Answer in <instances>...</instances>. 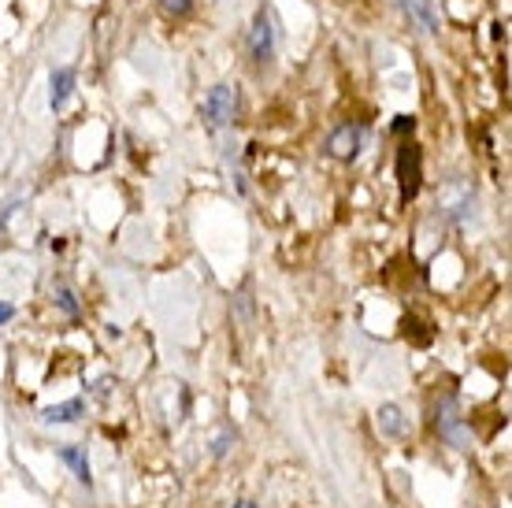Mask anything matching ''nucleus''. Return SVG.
I'll list each match as a JSON object with an SVG mask.
<instances>
[{
	"label": "nucleus",
	"instance_id": "obj_5",
	"mask_svg": "<svg viewBox=\"0 0 512 508\" xmlns=\"http://www.w3.org/2000/svg\"><path fill=\"white\" fill-rule=\"evenodd\" d=\"M360 149H364V127L360 123H342V127L331 130L327 138V153L334 160H357Z\"/></svg>",
	"mask_w": 512,
	"mask_h": 508
},
{
	"label": "nucleus",
	"instance_id": "obj_16",
	"mask_svg": "<svg viewBox=\"0 0 512 508\" xmlns=\"http://www.w3.org/2000/svg\"><path fill=\"white\" fill-rule=\"evenodd\" d=\"M234 508H256L253 501H242V505H234Z\"/></svg>",
	"mask_w": 512,
	"mask_h": 508
},
{
	"label": "nucleus",
	"instance_id": "obj_14",
	"mask_svg": "<svg viewBox=\"0 0 512 508\" xmlns=\"http://www.w3.org/2000/svg\"><path fill=\"white\" fill-rule=\"evenodd\" d=\"M412 127H416V119H409V115H401V119L394 123L397 134H405V130H412Z\"/></svg>",
	"mask_w": 512,
	"mask_h": 508
},
{
	"label": "nucleus",
	"instance_id": "obj_12",
	"mask_svg": "<svg viewBox=\"0 0 512 508\" xmlns=\"http://www.w3.org/2000/svg\"><path fill=\"white\" fill-rule=\"evenodd\" d=\"M52 297H56V305L64 308V316H71V319H75V316H78V305H75V293L67 290V286H56V290H52Z\"/></svg>",
	"mask_w": 512,
	"mask_h": 508
},
{
	"label": "nucleus",
	"instance_id": "obj_7",
	"mask_svg": "<svg viewBox=\"0 0 512 508\" xmlns=\"http://www.w3.org/2000/svg\"><path fill=\"white\" fill-rule=\"evenodd\" d=\"M397 8L409 15V23L420 26L423 34H435V30H438L435 0H397Z\"/></svg>",
	"mask_w": 512,
	"mask_h": 508
},
{
	"label": "nucleus",
	"instance_id": "obj_3",
	"mask_svg": "<svg viewBox=\"0 0 512 508\" xmlns=\"http://www.w3.org/2000/svg\"><path fill=\"white\" fill-rule=\"evenodd\" d=\"M420 178H423V156L416 145H401V153H397V186H401V204L416 201V193H420Z\"/></svg>",
	"mask_w": 512,
	"mask_h": 508
},
{
	"label": "nucleus",
	"instance_id": "obj_8",
	"mask_svg": "<svg viewBox=\"0 0 512 508\" xmlns=\"http://www.w3.org/2000/svg\"><path fill=\"white\" fill-rule=\"evenodd\" d=\"M379 431H383L386 438H405V434L412 431L405 408H401V405H383V408H379Z\"/></svg>",
	"mask_w": 512,
	"mask_h": 508
},
{
	"label": "nucleus",
	"instance_id": "obj_4",
	"mask_svg": "<svg viewBox=\"0 0 512 508\" xmlns=\"http://www.w3.org/2000/svg\"><path fill=\"white\" fill-rule=\"evenodd\" d=\"M475 204V190L464 182V178H453L446 190L438 193V212L446 219H468Z\"/></svg>",
	"mask_w": 512,
	"mask_h": 508
},
{
	"label": "nucleus",
	"instance_id": "obj_11",
	"mask_svg": "<svg viewBox=\"0 0 512 508\" xmlns=\"http://www.w3.org/2000/svg\"><path fill=\"white\" fill-rule=\"evenodd\" d=\"M82 412H86V405H82V401H67V405L45 408V412H41V420H45V423H75Z\"/></svg>",
	"mask_w": 512,
	"mask_h": 508
},
{
	"label": "nucleus",
	"instance_id": "obj_9",
	"mask_svg": "<svg viewBox=\"0 0 512 508\" xmlns=\"http://www.w3.org/2000/svg\"><path fill=\"white\" fill-rule=\"evenodd\" d=\"M56 457L64 460V464H71V468H75L78 483H82V486H93L90 460H86V445H60V449H56Z\"/></svg>",
	"mask_w": 512,
	"mask_h": 508
},
{
	"label": "nucleus",
	"instance_id": "obj_1",
	"mask_svg": "<svg viewBox=\"0 0 512 508\" xmlns=\"http://www.w3.org/2000/svg\"><path fill=\"white\" fill-rule=\"evenodd\" d=\"M435 427L438 434L446 438L449 445H457V449H468L472 445V438H468V427H464V412H461V401L449 394L438 401L435 408Z\"/></svg>",
	"mask_w": 512,
	"mask_h": 508
},
{
	"label": "nucleus",
	"instance_id": "obj_6",
	"mask_svg": "<svg viewBox=\"0 0 512 508\" xmlns=\"http://www.w3.org/2000/svg\"><path fill=\"white\" fill-rule=\"evenodd\" d=\"M249 52H253L256 64H268L275 56V23L268 12H256L253 30H249Z\"/></svg>",
	"mask_w": 512,
	"mask_h": 508
},
{
	"label": "nucleus",
	"instance_id": "obj_10",
	"mask_svg": "<svg viewBox=\"0 0 512 508\" xmlns=\"http://www.w3.org/2000/svg\"><path fill=\"white\" fill-rule=\"evenodd\" d=\"M71 89H75V71H71V67H60V71H52V89H49L52 112H56V108H64L67 97H71Z\"/></svg>",
	"mask_w": 512,
	"mask_h": 508
},
{
	"label": "nucleus",
	"instance_id": "obj_13",
	"mask_svg": "<svg viewBox=\"0 0 512 508\" xmlns=\"http://www.w3.org/2000/svg\"><path fill=\"white\" fill-rule=\"evenodd\" d=\"M160 8H164L167 15H175V19H182V15L193 12V0H160Z\"/></svg>",
	"mask_w": 512,
	"mask_h": 508
},
{
	"label": "nucleus",
	"instance_id": "obj_2",
	"mask_svg": "<svg viewBox=\"0 0 512 508\" xmlns=\"http://www.w3.org/2000/svg\"><path fill=\"white\" fill-rule=\"evenodd\" d=\"M234 115H238V86H231V82H219V86L205 97L208 127H212V130L231 127Z\"/></svg>",
	"mask_w": 512,
	"mask_h": 508
},
{
	"label": "nucleus",
	"instance_id": "obj_15",
	"mask_svg": "<svg viewBox=\"0 0 512 508\" xmlns=\"http://www.w3.org/2000/svg\"><path fill=\"white\" fill-rule=\"evenodd\" d=\"M15 316V308L12 305H4V301H0V323H8V319Z\"/></svg>",
	"mask_w": 512,
	"mask_h": 508
}]
</instances>
